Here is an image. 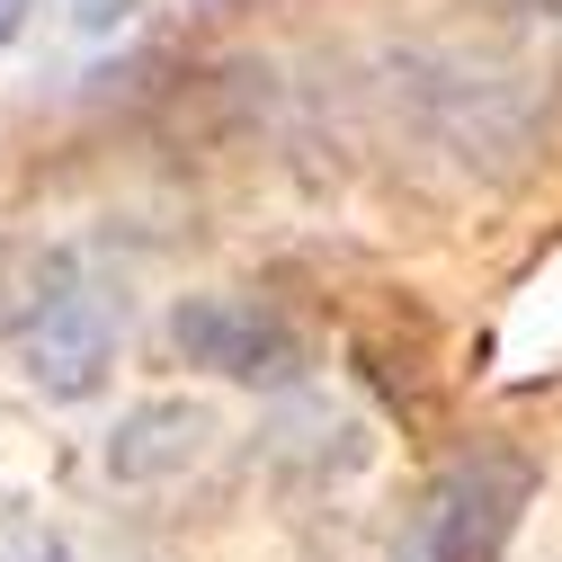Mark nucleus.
Masks as SVG:
<instances>
[{
    "mask_svg": "<svg viewBox=\"0 0 562 562\" xmlns=\"http://www.w3.org/2000/svg\"><path fill=\"white\" fill-rule=\"evenodd\" d=\"M527 491L536 473L501 447H482V456H456L438 482H429V501L411 509L393 562H501L518 509H527Z\"/></svg>",
    "mask_w": 562,
    "mask_h": 562,
    "instance_id": "f257e3e1",
    "label": "nucleus"
},
{
    "mask_svg": "<svg viewBox=\"0 0 562 562\" xmlns=\"http://www.w3.org/2000/svg\"><path fill=\"white\" fill-rule=\"evenodd\" d=\"M170 348L188 367L224 375V384H295L304 375L295 330L277 322L268 304H250V295H188L170 313Z\"/></svg>",
    "mask_w": 562,
    "mask_h": 562,
    "instance_id": "f03ea898",
    "label": "nucleus"
},
{
    "mask_svg": "<svg viewBox=\"0 0 562 562\" xmlns=\"http://www.w3.org/2000/svg\"><path fill=\"white\" fill-rule=\"evenodd\" d=\"M19 367L54 402H90L108 384V367H116V313H108V295L99 286L36 295V313L19 322Z\"/></svg>",
    "mask_w": 562,
    "mask_h": 562,
    "instance_id": "7ed1b4c3",
    "label": "nucleus"
},
{
    "mask_svg": "<svg viewBox=\"0 0 562 562\" xmlns=\"http://www.w3.org/2000/svg\"><path fill=\"white\" fill-rule=\"evenodd\" d=\"M419 99H429L438 134L464 153V161H509L536 144V99L509 81V72H473V63H438L429 81H419Z\"/></svg>",
    "mask_w": 562,
    "mask_h": 562,
    "instance_id": "20e7f679",
    "label": "nucleus"
},
{
    "mask_svg": "<svg viewBox=\"0 0 562 562\" xmlns=\"http://www.w3.org/2000/svg\"><path fill=\"white\" fill-rule=\"evenodd\" d=\"M196 447H205V411H196V402H134V411L116 419V438H108V473H116V482H161V473H179Z\"/></svg>",
    "mask_w": 562,
    "mask_h": 562,
    "instance_id": "39448f33",
    "label": "nucleus"
},
{
    "mask_svg": "<svg viewBox=\"0 0 562 562\" xmlns=\"http://www.w3.org/2000/svg\"><path fill=\"white\" fill-rule=\"evenodd\" d=\"M63 19H72L81 36H108L116 19H134V0H63Z\"/></svg>",
    "mask_w": 562,
    "mask_h": 562,
    "instance_id": "423d86ee",
    "label": "nucleus"
},
{
    "mask_svg": "<svg viewBox=\"0 0 562 562\" xmlns=\"http://www.w3.org/2000/svg\"><path fill=\"white\" fill-rule=\"evenodd\" d=\"M10 27H19V0H0V36H10Z\"/></svg>",
    "mask_w": 562,
    "mask_h": 562,
    "instance_id": "0eeeda50",
    "label": "nucleus"
}]
</instances>
